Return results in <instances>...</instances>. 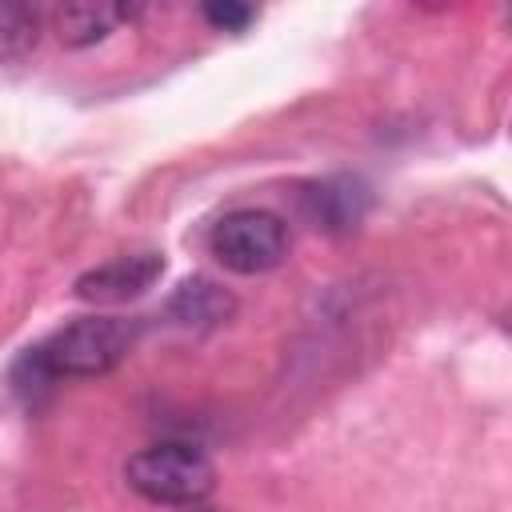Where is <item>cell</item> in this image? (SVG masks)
Returning a JSON list of instances; mask_svg holds the SVG:
<instances>
[{
    "mask_svg": "<svg viewBox=\"0 0 512 512\" xmlns=\"http://www.w3.org/2000/svg\"><path fill=\"white\" fill-rule=\"evenodd\" d=\"M136 344V320L124 316H80L56 328L48 340L24 352L16 372H28V384H56V380H92L108 376ZM20 384V388H28Z\"/></svg>",
    "mask_w": 512,
    "mask_h": 512,
    "instance_id": "obj_1",
    "label": "cell"
},
{
    "mask_svg": "<svg viewBox=\"0 0 512 512\" xmlns=\"http://www.w3.org/2000/svg\"><path fill=\"white\" fill-rule=\"evenodd\" d=\"M124 480L148 504L196 508L216 488V468L192 444H148L128 456Z\"/></svg>",
    "mask_w": 512,
    "mask_h": 512,
    "instance_id": "obj_2",
    "label": "cell"
},
{
    "mask_svg": "<svg viewBox=\"0 0 512 512\" xmlns=\"http://www.w3.org/2000/svg\"><path fill=\"white\" fill-rule=\"evenodd\" d=\"M212 256L236 276H264L288 256V224L268 208H232L208 232Z\"/></svg>",
    "mask_w": 512,
    "mask_h": 512,
    "instance_id": "obj_3",
    "label": "cell"
},
{
    "mask_svg": "<svg viewBox=\"0 0 512 512\" xmlns=\"http://www.w3.org/2000/svg\"><path fill=\"white\" fill-rule=\"evenodd\" d=\"M160 276H164L160 252H128L100 268H88L84 276H76L72 288L88 304H128V300L144 296Z\"/></svg>",
    "mask_w": 512,
    "mask_h": 512,
    "instance_id": "obj_4",
    "label": "cell"
},
{
    "mask_svg": "<svg viewBox=\"0 0 512 512\" xmlns=\"http://www.w3.org/2000/svg\"><path fill=\"white\" fill-rule=\"evenodd\" d=\"M368 204H372V192L360 176H328L308 184L304 192V212L324 232H352L364 220Z\"/></svg>",
    "mask_w": 512,
    "mask_h": 512,
    "instance_id": "obj_5",
    "label": "cell"
},
{
    "mask_svg": "<svg viewBox=\"0 0 512 512\" xmlns=\"http://www.w3.org/2000/svg\"><path fill=\"white\" fill-rule=\"evenodd\" d=\"M164 312L180 328H220L224 320H232L236 296L224 284H216L212 276H188L176 284Z\"/></svg>",
    "mask_w": 512,
    "mask_h": 512,
    "instance_id": "obj_6",
    "label": "cell"
},
{
    "mask_svg": "<svg viewBox=\"0 0 512 512\" xmlns=\"http://www.w3.org/2000/svg\"><path fill=\"white\" fill-rule=\"evenodd\" d=\"M128 16H132V8H124V4L72 0V4H60L52 12V32L60 36L64 48H92V44L108 40L116 32V24H124Z\"/></svg>",
    "mask_w": 512,
    "mask_h": 512,
    "instance_id": "obj_7",
    "label": "cell"
},
{
    "mask_svg": "<svg viewBox=\"0 0 512 512\" xmlns=\"http://www.w3.org/2000/svg\"><path fill=\"white\" fill-rule=\"evenodd\" d=\"M44 16L32 4L0 0V64H20L40 48Z\"/></svg>",
    "mask_w": 512,
    "mask_h": 512,
    "instance_id": "obj_8",
    "label": "cell"
},
{
    "mask_svg": "<svg viewBox=\"0 0 512 512\" xmlns=\"http://www.w3.org/2000/svg\"><path fill=\"white\" fill-rule=\"evenodd\" d=\"M204 20L216 28V32H244L252 20H256V8L252 4H240V0H212L200 8Z\"/></svg>",
    "mask_w": 512,
    "mask_h": 512,
    "instance_id": "obj_9",
    "label": "cell"
},
{
    "mask_svg": "<svg viewBox=\"0 0 512 512\" xmlns=\"http://www.w3.org/2000/svg\"><path fill=\"white\" fill-rule=\"evenodd\" d=\"M188 512H208V508H188Z\"/></svg>",
    "mask_w": 512,
    "mask_h": 512,
    "instance_id": "obj_10",
    "label": "cell"
}]
</instances>
